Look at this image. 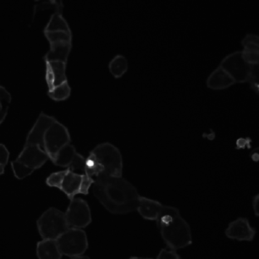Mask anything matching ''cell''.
Instances as JSON below:
<instances>
[{
    "instance_id": "35",
    "label": "cell",
    "mask_w": 259,
    "mask_h": 259,
    "mask_svg": "<svg viewBox=\"0 0 259 259\" xmlns=\"http://www.w3.org/2000/svg\"><path fill=\"white\" fill-rule=\"evenodd\" d=\"M176 251H177V250L169 248V247L167 246V248L162 249V250H161L160 252H159L158 256H157V258H181V256L177 254Z\"/></svg>"
},
{
    "instance_id": "9",
    "label": "cell",
    "mask_w": 259,
    "mask_h": 259,
    "mask_svg": "<svg viewBox=\"0 0 259 259\" xmlns=\"http://www.w3.org/2000/svg\"><path fill=\"white\" fill-rule=\"evenodd\" d=\"M56 121L55 118L41 113L26 137L25 145H37L45 149V138L48 130Z\"/></svg>"
},
{
    "instance_id": "31",
    "label": "cell",
    "mask_w": 259,
    "mask_h": 259,
    "mask_svg": "<svg viewBox=\"0 0 259 259\" xmlns=\"http://www.w3.org/2000/svg\"><path fill=\"white\" fill-rule=\"evenodd\" d=\"M94 182L95 180L93 179V177H89L88 175H82L80 188H79V194H89V189L94 184Z\"/></svg>"
},
{
    "instance_id": "18",
    "label": "cell",
    "mask_w": 259,
    "mask_h": 259,
    "mask_svg": "<svg viewBox=\"0 0 259 259\" xmlns=\"http://www.w3.org/2000/svg\"><path fill=\"white\" fill-rule=\"evenodd\" d=\"M45 31H66L71 33L67 21L63 17L62 14H53L50 21L45 26Z\"/></svg>"
},
{
    "instance_id": "21",
    "label": "cell",
    "mask_w": 259,
    "mask_h": 259,
    "mask_svg": "<svg viewBox=\"0 0 259 259\" xmlns=\"http://www.w3.org/2000/svg\"><path fill=\"white\" fill-rule=\"evenodd\" d=\"M70 93H71V89L69 85V82L65 81L60 85H56L52 91L48 92V96L54 101H64L68 98H70Z\"/></svg>"
},
{
    "instance_id": "13",
    "label": "cell",
    "mask_w": 259,
    "mask_h": 259,
    "mask_svg": "<svg viewBox=\"0 0 259 259\" xmlns=\"http://www.w3.org/2000/svg\"><path fill=\"white\" fill-rule=\"evenodd\" d=\"M231 75L224 70L221 66L215 69L207 80V85L212 90H224L235 84Z\"/></svg>"
},
{
    "instance_id": "30",
    "label": "cell",
    "mask_w": 259,
    "mask_h": 259,
    "mask_svg": "<svg viewBox=\"0 0 259 259\" xmlns=\"http://www.w3.org/2000/svg\"><path fill=\"white\" fill-rule=\"evenodd\" d=\"M241 56L244 61L248 65H258L259 51L256 50H243L241 51Z\"/></svg>"
},
{
    "instance_id": "4",
    "label": "cell",
    "mask_w": 259,
    "mask_h": 259,
    "mask_svg": "<svg viewBox=\"0 0 259 259\" xmlns=\"http://www.w3.org/2000/svg\"><path fill=\"white\" fill-rule=\"evenodd\" d=\"M56 241L60 252L70 258L81 256L89 248L87 234L82 229L70 227L59 236Z\"/></svg>"
},
{
    "instance_id": "19",
    "label": "cell",
    "mask_w": 259,
    "mask_h": 259,
    "mask_svg": "<svg viewBox=\"0 0 259 259\" xmlns=\"http://www.w3.org/2000/svg\"><path fill=\"white\" fill-rule=\"evenodd\" d=\"M109 70L114 78L122 77L128 70L126 58L123 55H116L109 63Z\"/></svg>"
},
{
    "instance_id": "10",
    "label": "cell",
    "mask_w": 259,
    "mask_h": 259,
    "mask_svg": "<svg viewBox=\"0 0 259 259\" xmlns=\"http://www.w3.org/2000/svg\"><path fill=\"white\" fill-rule=\"evenodd\" d=\"M50 158L46 151L40 146L25 145L23 150L19 154L16 160L23 163L26 165L37 169L44 165Z\"/></svg>"
},
{
    "instance_id": "16",
    "label": "cell",
    "mask_w": 259,
    "mask_h": 259,
    "mask_svg": "<svg viewBox=\"0 0 259 259\" xmlns=\"http://www.w3.org/2000/svg\"><path fill=\"white\" fill-rule=\"evenodd\" d=\"M81 178L82 175L77 174L71 170L70 168H68L67 174L63 182L61 191L65 192L69 199L72 200L73 198H75V195L79 194Z\"/></svg>"
},
{
    "instance_id": "12",
    "label": "cell",
    "mask_w": 259,
    "mask_h": 259,
    "mask_svg": "<svg viewBox=\"0 0 259 259\" xmlns=\"http://www.w3.org/2000/svg\"><path fill=\"white\" fill-rule=\"evenodd\" d=\"M50 45V51L45 55L44 60L48 62L60 61V62L67 63L68 58L72 48L71 42L60 41V42H54Z\"/></svg>"
},
{
    "instance_id": "3",
    "label": "cell",
    "mask_w": 259,
    "mask_h": 259,
    "mask_svg": "<svg viewBox=\"0 0 259 259\" xmlns=\"http://www.w3.org/2000/svg\"><path fill=\"white\" fill-rule=\"evenodd\" d=\"M39 234L42 239H56L70 228L65 212L55 207L46 210L36 221Z\"/></svg>"
},
{
    "instance_id": "17",
    "label": "cell",
    "mask_w": 259,
    "mask_h": 259,
    "mask_svg": "<svg viewBox=\"0 0 259 259\" xmlns=\"http://www.w3.org/2000/svg\"><path fill=\"white\" fill-rule=\"evenodd\" d=\"M75 153H76V150H75V147L70 144H67L60 149L55 159L52 161L53 163L55 165L60 166V167H68L69 168V166L72 162L73 158L75 157Z\"/></svg>"
},
{
    "instance_id": "20",
    "label": "cell",
    "mask_w": 259,
    "mask_h": 259,
    "mask_svg": "<svg viewBox=\"0 0 259 259\" xmlns=\"http://www.w3.org/2000/svg\"><path fill=\"white\" fill-rule=\"evenodd\" d=\"M84 172L89 177H98L99 175L104 172V166L99 162L96 156L90 153L89 157L85 158V168Z\"/></svg>"
},
{
    "instance_id": "25",
    "label": "cell",
    "mask_w": 259,
    "mask_h": 259,
    "mask_svg": "<svg viewBox=\"0 0 259 259\" xmlns=\"http://www.w3.org/2000/svg\"><path fill=\"white\" fill-rule=\"evenodd\" d=\"M67 171L68 168L65 170L59 171V172H55V173L50 175L46 180V184L49 187H57L61 191L63 182H64L65 176L67 174Z\"/></svg>"
},
{
    "instance_id": "34",
    "label": "cell",
    "mask_w": 259,
    "mask_h": 259,
    "mask_svg": "<svg viewBox=\"0 0 259 259\" xmlns=\"http://www.w3.org/2000/svg\"><path fill=\"white\" fill-rule=\"evenodd\" d=\"M45 65H46L45 79H46V82H47L48 89H49V91H52L53 89L55 88V74L53 72L52 68L50 66V63L46 61Z\"/></svg>"
},
{
    "instance_id": "15",
    "label": "cell",
    "mask_w": 259,
    "mask_h": 259,
    "mask_svg": "<svg viewBox=\"0 0 259 259\" xmlns=\"http://www.w3.org/2000/svg\"><path fill=\"white\" fill-rule=\"evenodd\" d=\"M163 205L155 200L148 197H139L138 211L141 216L148 221H156Z\"/></svg>"
},
{
    "instance_id": "36",
    "label": "cell",
    "mask_w": 259,
    "mask_h": 259,
    "mask_svg": "<svg viewBox=\"0 0 259 259\" xmlns=\"http://www.w3.org/2000/svg\"><path fill=\"white\" fill-rule=\"evenodd\" d=\"M258 201H259V196L258 195H256V197H254L253 201H252V203H253V209L254 212L256 213V216L258 215Z\"/></svg>"
},
{
    "instance_id": "24",
    "label": "cell",
    "mask_w": 259,
    "mask_h": 259,
    "mask_svg": "<svg viewBox=\"0 0 259 259\" xmlns=\"http://www.w3.org/2000/svg\"><path fill=\"white\" fill-rule=\"evenodd\" d=\"M45 36H46L50 44L54 42H60V41H72V33H69L66 31H45Z\"/></svg>"
},
{
    "instance_id": "28",
    "label": "cell",
    "mask_w": 259,
    "mask_h": 259,
    "mask_svg": "<svg viewBox=\"0 0 259 259\" xmlns=\"http://www.w3.org/2000/svg\"><path fill=\"white\" fill-rule=\"evenodd\" d=\"M258 65H251V70L249 73L247 83L251 85V89L258 94L259 92V75H258Z\"/></svg>"
},
{
    "instance_id": "1",
    "label": "cell",
    "mask_w": 259,
    "mask_h": 259,
    "mask_svg": "<svg viewBox=\"0 0 259 259\" xmlns=\"http://www.w3.org/2000/svg\"><path fill=\"white\" fill-rule=\"evenodd\" d=\"M94 194L109 212L124 214L138 209L140 195L138 190L123 177L103 172L97 177Z\"/></svg>"
},
{
    "instance_id": "5",
    "label": "cell",
    "mask_w": 259,
    "mask_h": 259,
    "mask_svg": "<svg viewBox=\"0 0 259 259\" xmlns=\"http://www.w3.org/2000/svg\"><path fill=\"white\" fill-rule=\"evenodd\" d=\"M91 153L96 156L104 166L105 173L113 177H122L123 160L121 153L115 146L109 143H101L94 148Z\"/></svg>"
},
{
    "instance_id": "29",
    "label": "cell",
    "mask_w": 259,
    "mask_h": 259,
    "mask_svg": "<svg viewBox=\"0 0 259 259\" xmlns=\"http://www.w3.org/2000/svg\"><path fill=\"white\" fill-rule=\"evenodd\" d=\"M244 50L259 51V37L256 35L247 34L241 41Z\"/></svg>"
},
{
    "instance_id": "27",
    "label": "cell",
    "mask_w": 259,
    "mask_h": 259,
    "mask_svg": "<svg viewBox=\"0 0 259 259\" xmlns=\"http://www.w3.org/2000/svg\"><path fill=\"white\" fill-rule=\"evenodd\" d=\"M0 89H1V119H0V123L2 124L6 119V114L8 112V104L11 102V96L4 87H1Z\"/></svg>"
},
{
    "instance_id": "32",
    "label": "cell",
    "mask_w": 259,
    "mask_h": 259,
    "mask_svg": "<svg viewBox=\"0 0 259 259\" xmlns=\"http://www.w3.org/2000/svg\"><path fill=\"white\" fill-rule=\"evenodd\" d=\"M85 158L84 156L80 155V153H75V157L73 158L72 162L69 166L71 170L75 172V170H83L85 168Z\"/></svg>"
},
{
    "instance_id": "11",
    "label": "cell",
    "mask_w": 259,
    "mask_h": 259,
    "mask_svg": "<svg viewBox=\"0 0 259 259\" xmlns=\"http://www.w3.org/2000/svg\"><path fill=\"white\" fill-rule=\"evenodd\" d=\"M255 234V229L252 228L249 221L244 218H238L231 222L226 231L228 238L237 241H252Z\"/></svg>"
},
{
    "instance_id": "23",
    "label": "cell",
    "mask_w": 259,
    "mask_h": 259,
    "mask_svg": "<svg viewBox=\"0 0 259 259\" xmlns=\"http://www.w3.org/2000/svg\"><path fill=\"white\" fill-rule=\"evenodd\" d=\"M11 167L13 169L14 176L19 180H22L31 176L34 170H36V169L26 165L25 163H21L17 160L11 162Z\"/></svg>"
},
{
    "instance_id": "7",
    "label": "cell",
    "mask_w": 259,
    "mask_h": 259,
    "mask_svg": "<svg viewBox=\"0 0 259 259\" xmlns=\"http://www.w3.org/2000/svg\"><path fill=\"white\" fill-rule=\"evenodd\" d=\"M70 227L85 228L92 222L91 210L88 202L81 198H73L65 212Z\"/></svg>"
},
{
    "instance_id": "22",
    "label": "cell",
    "mask_w": 259,
    "mask_h": 259,
    "mask_svg": "<svg viewBox=\"0 0 259 259\" xmlns=\"http://www.w3.org/2000/svg\"><path fill=\"white\" fill-rule=\"evenodd\" d=\"M49 63L52 68L53 72L55 74V87L65 82V81H68L67 76L65 74L66 63L60 62V61H52V62Z\"/></svg>"
},
{
    "instance_id": "14",
    "label": "cell",
    "mask_w": 259,
    "mask_h": 259,
    "mask_svg": "<svg viewBox=\"0 0 259 259\" xmlns=\"http://www.w3.org/2000/svg\"><path fill=\"white\" fill-rule=\"evenodd\" d=\"M36 256L40 259H60L63 255L60 252L56 240L42 239L36 245Z\"/></svg>"
},
{
    "instance_id": "6",
    "label": "cell",
    "mask_w": 259,
    "mask_h": 259,
    "mask_svg": "<svg viewBox=\"0 0 259 259\" xmlns=\"http://www.w3.org/2000/svg\"><path fill=\"white\" fill-rule=\"evenodd\" d=\"M70 143V135L67 128L56 120L48 130L45 138V150L50 160H54L60 149Z\"/></svg>"
},
{
    "instance_id": "2",
    "label": "cell",
    "mask_w": 259,
    "mask_h": 259,
    "mask_svg": "<svg viewBox=\"0 0 259 259\" xmlns=\"http://www.w3.org/2000/svg\"><path fill=\"white\" fill-rule=\"evenodd\" d=\"M163 241L169 248L178 250L192 243L189 225L177 207L163 206L156 220Z\"/></svg>"
},
{
    "instance_id": "26",
    "label": "cell",
    "mask_w": 259,
    "mask_h": 259,
    "mask_svg": "<svg viewBox=\"0 0 259 259\" xmlns=\"http://www.w3.org/2000/svg\"><path fill=\"white\" fill-rule=\"evenodd\" d=\"M34 14H36L38 11H44V10H54L55 13L62 14L63 13V3L61 1H47L45 3L41 4V5H37V6L34 7Z\"/></svg>"
},
{
    "instance_id": "8",
    "label": "cell",
    "mask_w": 259,
    "mask_h": 259,
    "mask_svg": "<svg viewBox=\"0 0 259 259\" xmlns=\"http://www.w3.org/2000/svg\"><path fill=\"white\" fill-rule=\"evenodd\" d=\"M220 66L231 75L235 82H247L251 65L244 61L241 51H236L227 55L221 61Z\"/></svg>"
},
{
    "instance_id": "33",
    "label": "cell",
    "mask_w": 259,
    "mask_h": 259,
    "mask_svg": "<svg viewBox=\"0 0 259 259\" xmlns=\"http://www.w3.org/2000/svg\"><path fill=\"white\" fill-rule=\"evenodd\" d=\"M0 153H1V158H0V174L3 175L5 173V168L6 164L8 163L9 157H10V152L6 148V146L3 143L0 144Z\"/></svg>"
}]
</instances>
